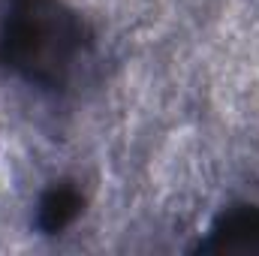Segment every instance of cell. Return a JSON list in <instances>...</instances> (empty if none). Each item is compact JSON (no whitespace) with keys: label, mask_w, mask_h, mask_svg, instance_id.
Returning <instances> with one entry per match:
<instances>
[{"label":"cell","mask_w":259,"mask_h":256,"mask_svg":"<svg viewBox=\"0 0 259 256\" xmlns=\"http://www.w3.org/2000/svg\"><path fill=\"white\" fill-rule=\"evenodd\" d=\"M217 247L226 250H259V214L226 220L223 232H214Z\"/></svg>","instance_id":"2"},{"label":"cell","mask_w":259,"mask_h":256,"mask_svg":"<svg viewBox=\"0 0 259 256\" xmlns=\"http://www.w3.org/2000/svg\"><path fill=\"white\" fill-rule=\"evenodd\" d=\"M30 27H33L30 0H0V61L24 49Z\"/></svg>","instance_id":"1"}]
</instances>
